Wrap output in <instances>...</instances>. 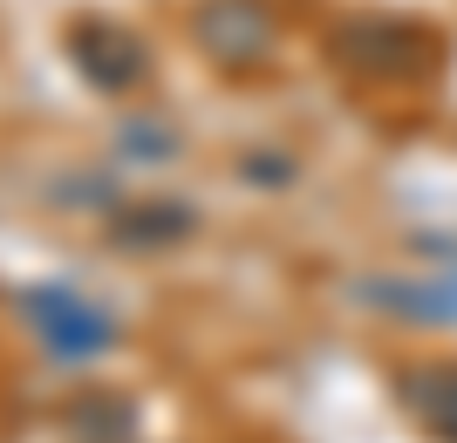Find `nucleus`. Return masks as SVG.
I'll return each mask as SVG.
<instances>
[{
  "instance_id": "obj_2",
  "label": "nucleus",
  "mask_w": 457,
  "mask_h": 443,
  "mask_svg": "<svg viewBox=\"0 0 457 443\" xmlns=\"http://www.w3.org/2000/svg\"><path fill=\"white\" fill-rule=\"evenodd\" d=\"M423 416H430L444 437H457V375H437V389L423 396Z\"/></svg>"
},
{
  "instance_id": "obj_1",
  "label": "nucleus",
  "mask_w": 457,
  "mask_h": 443,
  "mask_svg": "<svg viewBox=\"0 0 457 443\" xmlns=\"http://www.w3.org/2000/svg\"><path fill=\"white\" fill-rule=\"evenodd\" d=\"M198 41H205L219 62H260L267 41H273V28H267V14H260L253 0H212L205 14H198Z\"/></svg>"
}]
</instances>
